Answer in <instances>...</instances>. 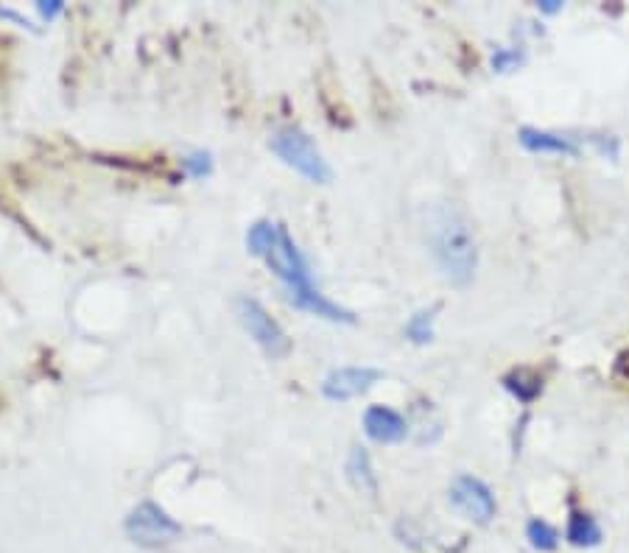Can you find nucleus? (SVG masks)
<instances>
[{
	"label": "nucleus",
	"instance_id": "1",
	"mask_svg": "<svg viewBox=\"0 0 629 553\" xmlns=\"http://www.w3.org/2000/svg\"><path fill=\"white\" fill-rule=\"evenodd\" d=\"M431 252L437 257L442 274L456 285H467L476 274L479 252L467 218L456 207H439L431 216Z\"/></svg>",
	"mask_w": 629,
	"mask_h": 553
},
{
	"label": "nucleus",
	"instance_id": "2",
	"mask_svg": "<svg viewBox=\"0 0 629 553\" xmlns=\"http://www.w3.org/2000/svg\"><path fill=\"white\" fill-rule=\"evenodd\" d=\"M247 249L260 260H266V266L272 269L277 280L286 285V297L302 294L311 283V271H308V260L302 257L300 246L288 235L283 224L274 221H258L252 224L247 232Z\"/></svg>",
	"mask_w": 629,
	"mask_h": 553
},
{
	"label": "nucleus",
	"instance_id": "3",
	"mask_svg": "<svg viewBox=\"0 0 629 553\" xmlns=\"http://www.w3.org/2000/svg\"><path fill=\"white\" fill-rule=\"evenodd\" d=\"M269 149L286 162L288 168H294L297 174L311 179L316 185H328L330 176H333L328 160L322 157V151L316 149L314 140L305 135L302 129L288 126V129L274 132L272 140H269Z\"/></svg>",
	"mask_w": 629,
	"mask_h": 553
},
{
	"label": "nucleus",
	"instance_id": "4",
	"mask_svg": "<svg viewBox=\"0 0 629 553\" xmlns=\"http://www.w3.org/2000/svg\"><path fill=\"white\" fill-rule=\"evenodd\" d=\"M126 537L143 548H163V545H171L182 534V526H179L174 517H168L165 509H160L154 500H143L137 503L135 509L126 517Z\"/></svg>",
	"mask_w": 629,
	"mask_h": 553
},
{
	"label": "nucleus",
	"instance_id": "5",
	"mask_svg": "<svg viewBox=\"0 0 629 553\" xmlns=\"http://www.w3.org/2000/svg\"><path fill=\"white\" fill-rule=\"evenodd\" d=\"M235 313H238V319L244 324V330L255 338V344H258L260 350L266 352L269 358L277 361V358H286L288 352H291V341H288L286 330L274 322L272 316H269V311L260 305L258 299L238 297L235 299Z\"/></svg>",
	"mask_w": 629,
	"mask_h": 553
},
{
	"label": "nucleus",
	"instance_id": "6",
	"mask_svg": "<svg viewBox=\"0 0 629 553\" xmlns=\"http://www.w3.org/2000/svg\"><path fill=\"white\" fill-rule=\"evenodd\" d=\"M451 503L459 512L476 520V523H490L495 517V500L493 492L481 484L479 478L473 475H459L451 486Z\"/></svg>",
	"mask_w": 629,
	"mask_h": 553
},
{
	"label": "nucleus",
	"instance_id": "7",
	"mask_svg": "<svg viewBox=\"0 0 629 553\" xmlns=\"http://www.w3.org/2000/svg\"><path fill=\"white\" fill-rule=\"evenodd\" d=\"M378 380H381V372L372 369V366H344V369H336L325 378L322 394L333 403H342V400H353L358 394L372 389V383H378Z\"/></svg>",
	"mask_w": 629,
	"mask_h": 553
},
{
	"label": "nucleus",
	"instance_id": "8",
	"mask_svg": "<svg viewBox=\"0 0 629 553\" xmlns=\"http://www.w3.org/2000/svg\"><path fill=\"white\" fill-rule=\"evenodd\" d=\"M364 431L370 436L372 442H381V445H395V442H403L406 439V419L400 417L392 408H383V405H372L370 411L364 414Z\"/></svg>",
	"mask_w": 629,
	"mask_h": 553
},
{
	"label": "nucleus",
	"instance_id": "9",
	"mask_svg": "<svg viewBox=\"0 0 629 553\" xmlns=\"http://www.w3.org/2000/svg\"><path fill=\"white\" fill-rule=\"evenodd\" d=\"M520 143H523V149L534 151V154H576L574 140L551 135V132H537V129H520Z\"/></svg>",
	"mask_w": 629,
	"mask_h": 553
},
{
	"label": "nucleus",
	"instance_id": "10",
	"mask_svg": "<svg viewBox=\"0 0 629 553\" xmlns=\"http://www.w3.org/2000/svg\"><path fill=\"white\" fill-rule=\"evenodd\" d=\"M504 386L515 394L518 400H526V403L543 392V380H540V375L532 372V369H515L512 375H506L504 378Z\"/></svg>",
	"mask_w": 629,
	"mask_h": 553
},
{
	"label": "nucleus",
	"instance_id": "11",
	"mask_svg": "<svg viewBox=\"0 0 629 553\" xmlns=\"http://www.w3.org/2000/svg\"><path fill=\"white\" fill-rule=\"evenodd\" d=\"M568 540L579 545V548H590L596 542L602 540V528L596 526V520L590 514L574 512L571 514V523H568Z\"/></svg>",
	"mask_w": 629,
	"mask_h": 553
},
{
	"label": "nucleus",
	"instance_id": "12",
	"mask_svg": "<svg viewBox=\"0 0 629 553\" xmlns=\"http://www.w3.org/2000/svg\"><path fill=\"white\" fill-rule=\"evenodd\" d=\"M347 473L353 478V484L361 489V492H367V495H375V475H372V467H370V456L361 450V447H353V453H350V461H347Z\"/></svg>",
	"mask_w": 629,
	"mask_h": 553
},
{
	"label": "nucleus",
	"instance_id": "13",
	"mask_svg": "<svg viewBox=\"0 0 629 553\" xmlns=\"http://www.w3.org/2000/svg\"><path fill=\"white\" fill-rule=\"evenodd\" d=\"M526 537H529L532 548H537V551H554V548H557V540H560L557 531L548 526V523H543V520H532V523L526 526Z\"/></svg>",
	"mask_w": 629,
	"mask_h": 553
},
{
	"label": "nucleus",
	"instance_id": "14",
	"mask_svg": "<svg viewBox=\"0 0 629 553\" xmlns=\"http://www.w3.org/2000/svg\"><path fill=\"white\" fill-rule=\"evenodd\" d=\"M434 313L437 308H431V311H420L417 316H411L409 327H406V336L414 341V344H428L431 336H434V330H431V324H434Z\"/></svg>",
	"mask_w": 629,
	"mask_h": 553
},
{
	"label": "nucleus",
	"instance_id": "15",
	"mask_svg": "<svg viewBox=\"0 0 629 553\" xmlns=\"http://www.w3.org/2000/svg\"><path fill=\"white\" fill-rule=\"evenodd\" d=\"M185 168H188V174L196 176V179H202V176L210 174V168H213V162H210V154L205 151H196L191 154L188 160H185Z\"/></svg>",
	"mask_w": 629,
	"mask_h": 553
},
{
	"label": "nucleus",
	"instance_id": "16",
	"mask_svg": "<svg viewBox=\"0 0 629 553\" xmlns=\"http://www.w3.org/2000/svg\"><path fill=\"white\" fill-rule=\"evenodd\" d=\"M520 62V54L518 51H498V54L493 56V68L495 70H509V68H515Z\"/></svg>",
	"mask_w": 629,
	"mask_h": 553
},
{
	"label": "nucleus",
	"instance_id": "17",
	"mask_svg": "<svg viewBox=\"0 0 629 553\" xmlns=\"http://www.w3.org/2000/svg\"><path fill=\"white\" fill-rule=\"evenodd\" d=\"M37 9H40V14L45 20H54L56 14H62L65 3H59V0H42V3H37Z\"/></svg>",
	"mask_w": 629,
	"mask_h": 553
},
{
	"label": "nucleus",
	"instance_id": "18",
	"mask_svg": "<svg viewBox=\"0 0 629 553\" xmlns=\"http://www.w3.org/2000/svg\"><path fill=\"white\" fill-rule=\"evenodd\" d=\"M560 9H562L560 0H543V3H540V12H546V14L560 12Z\"/></svg>",
	"mask_w": 629,
	"mask_h": 553
},
{
	"label": "nucleus",
	"instance_id": "19",
	"mask_svg": "<svg viewBox=\"0 0 629 553\" xmlns=\"http://www.w3.org/2000/svg\"><path fill=\"white\" fill-rule=\"evenodd\" d=\"M618 372H621L624 378H629V350L621 352V358H618Z\"/></svg>",
	"mask_w": 629,
	"mask_h": 553
}]
</instances>
